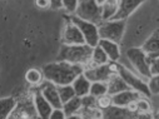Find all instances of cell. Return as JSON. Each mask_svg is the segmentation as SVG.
Instances as JSON below:
<instances>
[{"instance_id": "obj_26", "label": "cell", "mask_w": 159, "mask_h": 119, "mask_svg": "<svg viewBox=\"0 0 159 119\" xmlns=\"http://www.w3.org/2000/svg\"><path fill=\"white\" fill-rule=\"evenodd\" d=\"M148 88H149L150 93L154 94V95L159 93V76H158V75H152V76L149 78Z\"/></svg>"}, {"instance_id": "obj_30", "label": "cell", "mask_w": 159, "mask_h": 119, "mask_svg": "<svg viewBox=\"0 0 159 119\" xmlns=\"http://www.w3.org/2000/svg\"><path fill=\"white\" fill-rule=\"evenodd\" d=\"M49 2H50V8H52V9L58 10V9H61V8H63L61 0H49Z\"/></svg>"}, {"instance_id": "obj_13", "label": "cell", "mask_w": 159, "mask_h": 119, "mask_svg": "<svg viewBox=\"0 0 159 119\" xmlns=\"http://www.w3.org/2000/svg\"><path fill=\"white\" fill-rule=\"evenodd\" d=\"M34 105L38 113V117L42 119H49L50 113L53 112V107L50 105V103L44 98V95L42 94V92L39 90L35 93L34 95Z\"/></svg>"}, {"instance_id": "obj_23", "label": "cell", "mask_w": 159, "mask_h": 119, "mask_svg": "<svg viewBox=\"0 0 159 119\" xmlns=\"http://www.w3.org/2000/svg\"><path fill=\"white\" fill-rule=\"evenodd\" d=\"M89 94L95 98H100V97L105 95L107 94V83L105 82H92Z\"/></svg>"}, {"instance_id": "obj_28", "label": "cell", "mask_w": 159, "mask_h": 119, "mask_svg": "<svg viewBox=\"0 0 159 119\" xmlns=\"http://www.w3.org/2000/svg\"><path fill=\"white\" fill-rule=\"evenodd\" d=\"M133 104H134V107H135V112H149V109H150L148 102L144 100V99H138V100L134 102Z\"/></svg>"}, {"instance_id": "obj_8", "label": "cell", "mask_w": 159, "mask_h": 119, "mask_svg": "<svg viewBox=\"0 0 159 119\" xmlns=\"http://www.w3.org/2000/svg\"><path fill=\"white\" fill-rule=\"evenodd\" d=\"M127 57L132 63V65L142 76H144L145 79H149L152 76L149 70V64L147 62V53L142 48H129L127 50Z\"/></svg>"}, {"instance_id": "obj_2", "label": "cell", "mask_w": 159, "mask_h": 119, "mask_svg": "<svg viewBox=\"0 0 159 119\" xmlns=\"http://www.w3.org/2000/svg\"><path fill=\"white\" fill-rule=\"evenodd\" d=\"M93 48L88 44L66 45L64 44L58 55V62H68L71 64L87 65L92 60Z\"/></svg>"}, {"instance_id": "obj_6", "label": "cell", "mask_w": 159, "mask_h": 119, "mask_svg": "<svg viewBox=\"0 0 159 119\" xmlns=\"http://www.w3.org/2000/svg\"><path fill=\"white\" fill-rule=\"evenodd\" d=\"M116 73L122 76V79L129 85L130 89H133V90L140 93L142 95H144V97H147V98H150V97H152V93H150V90H149V88H148V84H147L144 80H142V79H139L138 76H135V75H134L132 71H129L127 68H124L123 65L116 64Z\"/></svg>"}, {"instance_id": "obj_7", "label": "cell", "mask_w": 159, "mask_h": 119, "mask_svg": "<svg viewBox=\"0 0 159 119\" xmlns=\"http://www.w3.org/2000/svg\"><path fill=\"white\" fill-rule=\"evenodd\" d=\"M70 21L74 23L79 28V30L82 31V34L84 36V40H85V44H88L92 48L98 45L99 33H98V25L97 24H93L90 21H85L80 18L75 16V15H73L70 18Z\"/></svg>"}, {"instance_id": "obj_11", "label": "cell", "mask_w": 159, "mask_h": 119, "mask_svg": "<svg viewBox=\"0 0 159 119\" xmlns=\"http://www.w3.org/2000/svg\"><path fill=\"white\" fill-rule=\"evenodd\" d=\"M140 95H142L140 93L133 89H128V90L119 92L114 95H110V100H111V104L116 107H129V105H133L134 102L140 99Z\"/></svg>"}, {"instance_id": "obj_19", "label": "cell", "mask_w": 159, "mask_h": 119, "mask_svg": "<svg viewBox=\"0 0 159 119\" xmlns=\"http://www.w3.org/2000/svg\"><path fill=\"white\" fill-rule=\"evenodd\" d=\"M16 107V100L11 97L0 99V119H7L14 112Z\"/></svg>"}, {"instance_id": "obj_15", "label": "cell", "mask_w": 159, "mask_h": 119, "mask_svg": "<svg viewBox=\"0 0 159 119\" xmlns=\"http://www.w3.org/2000/svg\"><path fill=\"white\" fill-rule=\"evenodd\" d=\"M98 45L105 52L110 62H118L119 58H120V50H119L118 43L107 40V39H99Z\"/></svg>"}, {"instance_id": "obj_24", "label": "cell", "mask_w": 159, "mask_h": 119, "mask_svg": "<svg viewBox=\"0 0 159 119\" xmlns=\"http://www.w3.org/2000/svg\"><path fill=\"white\" fill-rule=\"evenodd\" d=\"M58 93H59V98L61 100V103L68 102L69 99H71L75 95V92L71 87V84H65V85H57Z\"/></svg>"}, {"instance_id": "obj_32", "label": "cell", "mask_w": 159, "mask_h": 119, "mask_svg": "<svg viewBox=\"0 0 159 119\" xmlns=\"http://www.w3.org/2000/svg\"><path fill=\"white\" fill-rule=\"evenodd\" d=\"M95 2H97V3L99 4V5H102V4H103V3L105 2V0H95Z\"/></svg>"}, {"instance_id": "obj_5", "label": "cell", "mask_w": 159, "mask_h": 119, "mask_svg": "<svg viewBox=\"0 0 159 119\" xmlns=\"http://www.w3.org/2000/svg\"><path fill=\"white\" fill-rule=\"evenodd\" d=\"M83 74L89 82H108L109 79L116 74V62L105 63L102 65H94L92 68L84 69Z\"/></svg>"}, {"instance_id": "obj_4", "label": "cell", "mask_w": 159, "mask_h": 119, "mask_svg": "<svg viewBox=\"0 0 159 119\" xmlns=\"http://www.w3.org/2000/svg\"><path fill=\"white\" fill-rule=\"evenodd\" d=\"M75 16L93 24H100L102 19V7L95 0H79L75 10Z\"/></svg>"}, {"instance_id": "obj_31", "label": "cell", "mask_w": 159, "mask_h": 119, "mask_svg": "<svg viewBox=\"0 0 159 119\" xmlns=\"http://www.w3.org/2000/svg\"><path fill=\"white\" fill-rule=\"evenodd\" d=\"M36 5L39 8L45 9V8H49L50 7V2H49V0H36Z\"/></svg>"}, {"instance_id": "obj_14", "label": "cell", "mask_w": 159, "mask_h": 119, "mask_svg": "<svg viewBox=\"0 0 159 119\" xmlns=\"http://www.w3.org/2000/svg\"><path fill=\"white\" fill-rule=\"evenodd\" d=\"M128 89H130L129 85L123 80L122 76L119 75L118 73L114 74L107 82V95H114V94H116L119 92L128 90Z\"/></svg>"}, {"instance_id": "obj_17", "label": "cell", "mask_w": 159, "mask_h": 119, "mask_svg": "<svg viewBox=\"0 0 159 119\" xmlns=\"http://www.w3.org/2000/svg\"><path fill=\"white\" fill-rule=\"evenodd\" d=\"M64 114H65V118H69L70 115L78 113L79 110L82 109V98L78 97V95H74L71 99H69L68 102L63 103V107H61Z\"/></svg>"}, {"instance_id": "obj_22", "label": "cell", "mask_w": 159, "mask_h": 119, "mask_svg": "<svg viewBox=\"0 0 159 119\" xmlns=\"http://www.w3.org/2000/svg\"><path fill=\"white\" fill-rule=\"evenodd\" d=\"M94 65H102V64H105L109 62V58L108 55L105 54V52L99 47H94L93 48V53H92V60H90Z\"/></svg>"}, {"instance_id": "obj_12", "label": "cell", "mask_w": 159, "mask_h": 119, "mask_svg": "<svg viewBox=\"0 0 159 119\" xmlns=\"http://www.w3.org/2000/svg\"><path fill=\"white\" fill-rule=\"evenodd\" d=\"M42 94L44 95V98L50 103V105L54 108H61L63 107V103L59 98V93H58V89H57V85L52 82H47L43 84L42 89H40Z\"/></svg>"}, {"instance_id": "obj_16", "label": "cell", "mask_w": 159, "mask_h": 119, "mask_svg": "<svg viewBox=\"0 0 159 119\" xmlns=\"http://www.w3.org/2000/svg\"><path fill=\"white\" fill-rule=\"evenodd\" d=\"M90 83H92V82L88 80L83 73L79 74V75L74 79V80H73V83H71V87H73V89H74V92H75V95H78V97L82 98V97L89 94Z\"/></svg>"}, {"instance_id": "obj_27", "label": "cell", "mask_w": 159, "mask_h": 119, "mask_svg": "<svg viewBox=\"0 0 159 119\" xmlns=\"http://www.w3.org/2000/svg\"><path fill=\"white\" fill-rule=\"evenodd\" d=\"M78 2H79V0H61V4H63V8H64L69 14H73V13H75V10H76Z\"/></svg>"}, {"instance_id": "obj_21", "label": "cell", "mask_w": 159, "mask_h": 119, "mask_svg": "<svg viewBox=\"0 0 159 119\" xmlns=\"http://www.w3.org/2000/svg\"><path fill=\"white\" fill-rule=\"evenodd\" d=\"M142 49L148 53H159V31L155 30L143 44Z\"/></svg>"}, {"instance_id": "obj_3", "label": "cell", "mask_w": 159, "mask_h": 119, "mask_svg": "<svg viewBox=\"0 0 159 119\" xmlns=\"http://www.w3.org/2000/svg\"><path fill=\"white\" fill-rule=\"evenodd\" d=\"M125 30V20H104L98 24L99 39L119 43L122 40Z\"/></svg>"}, {"instance_id": "obj_29", "label": "cell", "mask_w": 159, "mask_h": 119, "mask_svg": "<svg viewBox=\"0 0 159 119\" xmlns=\"http://www.w3.org/2000/svg\"><path fill=\"white\" fill-rule=\"evenodd\" d=\"M50 119H64L65 118V114L63 112L61 108H54L53 112L50 113Z\"/></svg>"}, {"instance_id": "obj_1", "label": "cell", "mask_w": 159, "mask_h": 119, "mask_svg": "<svg viewBox=\"0 0 159 119\" xmlns=\"http://www.w3.org/2000/svg\"><path fill=\"white\" fill-rule=\"evenodd\" d=\"M83 71V65L71 64L68 62H57L44 65L42 73L48 82H52L55 85H65L71 84L74 79Z\"/></svg>"}, {"instance_id": "obj_9", "label": "cell", "mask_w": 159, "mask_h": 119, "mask_svg": "<svg viewBox=\"0 0 159 119\" xmlns=\"http://www.w3.org/2000/svg\"><path fill=\"white\" fill-rule=\"evenodd\" d=\"M63 43L66 45H76V44H85L84 36L82 34V31L79 30V28L69 21L66 23L64 31H63Z\"/></svg>"}, {"instance_id": "obj_18", "label": "cell", "mask_w": 159, "mask_h": 119, "mask_svg": "<svg viewBox=\"0 0 159 119\" xmlns=\"http://www.w3.org/2000/svg\"><path fill=\"white\" fill-rule=\"evenodd\" d=\"M100 7H102V19H103V21L104 20H110L118 10L119 0H105Z\"/></svg>"}, {"instance_id": "obj_10", "label": "cell", "mask_w": 159, "mask_h": 119, "mask_svg": "<svg viewBox=\"0 0 159 119\" xmlns=\"http://www.w3.org/2000/svg\"><path fill=\"white\" fill-rule=\"evenodd\" d=\"M144 2L145 0H119L118 10L110 20H125Z\"/></svg>"}, {"instance_id": "obj_20", "label": "cell", "mask_w": 159, "mask_h": 119, "mask_svg": "<svg viewBox=\"0 0 159 119\" xmlns=\"http://www.w3.org/2000/svg\"><path fill=\"white\" fill-rule=\"evenodd\" d=\"M103 117L105 118H127L132 117V112L129 109H125V107H107L104 110Z\"/></svg>"}, {"instance_id": "obj_25", "label": "cell", "mask_w": 159, "mask_h": 119, "mask_svg": "<svg viewBox=\"0 0 159 119\" xmlns=\"http://www.w3.org/2000/svg\"><path fill=\"white\" fill-rule=\"evenodd\" d=\"M25 79L30 84H40L43 80V73L38 69H29L25 74Z\"/></svg>"}]
</instances>
